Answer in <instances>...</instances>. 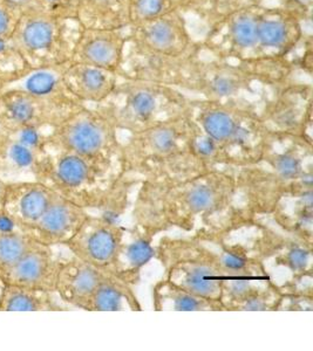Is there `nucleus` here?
I'll list each match as a JSON object with an SVG mask.
<instances>
[{
  "instance_id": "19",
  "label": "nucleus",
  "mask_w": 313,
  "mask_h": 351,
  "mask_svg": "<svg viewBox=\"0 0 313 351\" xmlns=\"http://www.w3.org/2000/svg\"><path fill=\"white\" fill-rule=\"evenodd\" d=\"M129 39L125 28H81L72 62L106 68L122 74V62Z\"/></svg>"
},
{
  "instance_id": "6",
  "label": "nucleus",
  "mask_w": 313,
  "mask_h": 351,
  "mask_svg": "<svg viewBox=\"0 0 313 351\" xmlns=\"http://www.w3.org/2000/svg\"><path fill=\"white\" fill-rule=\"evenodd\" d=\"M215 231L188 237H162L154 258L165 269V279L177 287L205 299L221 301V254Z\"/></svg>"
},
{
  "instance_id": "34",
  "label": "nucleus",
  "mask_w": 313,
  "mask_h": 351,
  "mask_svg": "<svg viewBox=\"0 0 313 351\" xmlns=\"http://www.w3.org/2000/svg\"><path fill=\"white\" fill-rule=\"evenodd\" d=\"M31 68L11 38H0V81L4 86L21 79Z\"/></svg>"
},
{
  "instance_id": "8",
  "label": "nucleus",
  "mask_w": 313,
  "mask_h": 351,
  "mask_svg": "<svg viewBox=\"0 0 313 351\" xmlns=\"http://www.w3.org/2000/svg\"><path fill=\"white\" fill-rule=\"evenodd\" d=\"M221 254V304L224 311H278L281 301L279 285L265 263L248 243H233L217 233Z\"/></svg>"
},
{
  "instance_id": "36",
  "label": "nucleus",
  "mask_w": 313,
  "mask_h": 351,
  "mask_svg": "<svg viewBox=\"0 0 313 351\" xmlns=\"http://www.w3.org/2000/svg\"><path fill=\"white\" fill-rule=\"evenodd\" d=\"M23 12L21 0H0V38H12Z\"/></svg>"
},
{
  "instance_id": "25",
  "label": "nucleus",
  "mask_w": 313,
  "mask_h": 351,
  "mask_svg": "<svg viewBox=\"0 0 313 351\" xmlns=\"http://www.w3.org/2000/svg\"><path fill=\"white\" fill-rule=\"evenodd\" d=\"M263 220H268L286 233L313 243V186L289 193Z\"/></svg>"
},
{
  "instance_id": "29",
  "label": "nucleus",
  "mask_w": 313,
  "mask_h": 351,
  "mask_svg": "<svg viewBox=\"0 0 313 351\" xmlns=\"http://www.w3.org/2000/svg\"><path fill=\"white\" fill-rule=\"evenodd\" d=\"M153 308L156 311H224L221 301L195 295L165 278L153 287Z\"/></svg>"
},
{
  "instance_id": "30",
  "label": "nucleus",
  "mask_w": 313,
  "mask_h": 351,
  "mask_svg": "<svg viewBox=\"0 0 313 351\" xmlns=\"http://www.w3.org/2000/svg\"><path fill=\"white\" fill-rule=\"evenodd\" d=\"M77 19L82 27H128L129 0H79Z\"/></svg>"
},
{
  "instance_id": "39",
  "label": "nucleus",
  "mask_w": 313,
  "mask_h": 351,
  "mask_svg": "<svg viewBox=\"0 0 313 351\" xmlns=\"http://www.w3.org/2000/svg\"><path fill=\"white\" fill-rule=\"evenodd\" d=\"M5 284L3 279H1V276H0V295H1V291H3V288H4Z\"/></svg>"
},
{
  "instance_id": "17",
  "label": "nucleus",
  "mask_w": 313,
  "mask_h": 351,
  "mask_svg": "<svg viewBox=\"0 0 313 351\" xmlns=\"http://www.w3.org/2000/svg\"><path fill=\"white\" fill-rule=\"evenodd\" d=\"M127 44L145 52L163 56H182L200 52L189 32L181 8L140 24L129 25Z\"/></svg>"
},
{
  "instance_id": "3",
  "label": "nucleus",
  "mask_w": 313,
  "mask_h": 351,
  "mask_svg": "<svg viewBox=\"0 0 313 351\" xmlns=\"http://www.w3.org/2000/svg\"><path fill=\"white\" fill-rule=\"evenodd\" d=\"M194 121L190 112L129 134L121 141V175L134 180L172 183L210 171L190 145Z\"/></svg>"
},
{
  "instance_id": "10",
  "label": "nucleus",
  "mask_w": 313,
  "mask_h": 351,
  "mask_svg": "<svg viewBox=\"0 0 313 351\" xmlns=\"http://www.w3.org/2000/svg\"><path fill=\"white\" fill-rule=\"evenodd\" d=\"M119 134L100 108L84 104L49 132L47 149L119 165L122 141Z\"/></svg>"
},
{
  "instance_id": "37",
  "label": "nucleus",
  "mask_w": 313,
  "mask_h": 351,
  "mask_svg": "<svg viewBox=\"0 0 313 351\" xmlns=\"http://www.w3.org/2000/svg\"><path fill=\"white\" fill-rule=\"evenodd\" d=\"M34 5L41 11L60 16V18H73L77 19L78 4L79 0H23Z\"/></svg>"
},
{
  "instance_id": "5",
  "label": "nucleus",
  "mask_w": 313,
  "mask_h": 351,
  "mask_svg": "<svg viewBox=\"0 0 313 351\" xmlns=\"http://www.w3.org/2000/svg\"><path fill=\"white\" fill-rule=\"evenodd\" d=\"M189 112L198 128L229 157L235 170L261 160L276 141L265 127L257 106L246 97L192 99Z\"/></svg>"
},
{
  "instance_id": "18",
  "label": "nucleus",
  "mask_w": 313,
  "mask_h": 351,
  "mask_svg": "<svg viewBox=\"0 0 313 351\" xmlns=\"http://www.w3.org/2000/svg\"><path fill=\"white\" fill-rule=\"evenodd\" d=\"M303 18L292 10L259 6L257 36L259 56H286L304 38Z\"/></svg>"
},
{
  "instance_id": "14",
  "label": "nucleus",
  "mask_w": 313,
  "mask_h": 351,
  "mask_svg": "<svg viewBox=\"0 0 313 351\" xmlns=\"http://www.w3.org/2000/svg\"><path fill=\"white\" fill-rule=\"evenodd\" d=\"M126 230L115 218L89 213L65 247L72 256L115 276Z\"/></svg>"
},
{
  "instance_id": "35",
  "label": "nucleus",
  "mask_w": 313,
  "mask_h": 351,
  "mask_svg": "<svg viewBox=\"0 0 313 351\" xmlns=\"http://www.w3.org/2000/svg\"><path fill=\"white\" fill-rule=\"evenodd\" d=\"M176 8H180V0H129V21L140 24Z\"/></svg>"
},
{
  "instance_id": "12",
  "label": "nucleus",
  "mask_w": 313,
  "mask_h": 351,
  "mask_svg": "<svg viewBox=\"0 0 313 351\" xmlns=\"http://www.w3.org/2000/svg\"><path fill=\"white\" fill-rule=\"evenodd\" d=\"M82 106L84 104L4 89L0 92V129L6 132L21 129L52 130Z\"/></svg>"
},
{
  "instance_id": "13",
  "label": "nucleus",
  "mask_w": 313,
  "mask_h": 351,
  "mask_svg": "<svg viewBox=\"0 0 313 351\" xmlns=\"http://www.w3.org/2000/svg\"><path fill=\"white\" fill-rule=\"evenodd\" d=\"M259 6L243 5L211 24L203 46L223 60L243 61L259 58L257 16Z\"/></svg>"
},
{
  "instance_id": "33",
  "label": "nucleus",
  "mask_w": 313,
  "mask_h": 351,
  "mask_svg": "<svg viewBox=\"0 0 313 351\" xmlns=\"http://www.w3.org/2000/svg\"><path fill=\"white\" fill-rule=\"evenodd\" d=\"M41 246V243L21 230L0 231V271H5L23 259L27 253Z\"/></svg>"
},
{
  "instance_id": "26",
  "label": "nucleus",
  "mask_w": 313,
  "mask_h": 351,
  "mask_svg": "<svg viewBox=\"0 0 313 351\" xmlns=\"http://www.w3.org/2000/svg\"><path fill=\"white\" fill-rule=\"evenodd\" d=\"M47 152L31 148L0 129V178L6 183L36 180Z\"/></svg>"
},
{
  "instance_id": "11",
  "label": "nucleus",
  "mask_w": 313,
  "mask_h": 351,
  "mask_svg": "<svg viewBox=\"0 0 313 351\" xmlns=\"http://www.w3.org/2000/svg\"><path fill=\"white\" fill-rule=\"evenodd\" d=\"M261 119L276 138H304L312 141V84L290 81L268 88Z\"/></svg>"
},
{
  "instance_id": "20",
  "label": "nucleus",
  "mask_w": 313,
  "mask_h": 351,
  "mask_svg": "<svg viewBox=\"0 0 313 351\" xmlns=\"http://www.w3.org/2000/svg\"><path fill=\"white\" fill-rule=\"evenodd\" d=\"M89 212L56 195L32 228L26 233L49 247L65 246L80 228Z\"/></svg>"
},
{
  "instance_id": "1",
  "label": "nucleus",
  "mask_w": 313,
  "mask_h": 351,
  "mask_svg": "<svg viewBox=\"0 0 313 351\" xmlns=\"http://www.w3.org/2000/svg\"><path fill=\"white\" fill-rule=\"evenodd\" d=\"M134 226L156 237L170 230L233 232L249 225L236 203L233 169H216L172 183H139Z\"/></svg>"
},
{
  "instance_id": "32",
  "label": "nucleus",
  "mask_w": 313,
  "mask_h": 351,
  "mask_svg": "<svg viewBox=\"0 0 313 351\" xmlns=\"http://www.w3.org/2000/svg\"><path fill=\"white\" fill-rule=\"evenodd\" d=\"M53 293L5 285L0 295V311H61Z\"/></svg>"
},
{
  "instance_id": "16",
  "label": "nucleus",
  "mask_w": 313,
  "mask_h": 351,
  "mask_svg": "<svg viewBox=\"0 0 313 351\" xmlns=\"http://www.w3.org/2000/svg\"><path fill=\"white\" fill-rule=\"evenodd\" d=\"M185 92L194 93L202 100H233L256 92V82L237 61L215 56L207 60L200 56Z\"/></svg>"
},
{
  "instance_id": "38",
  "label": "nucleus",
  "mask_w": 313,
  "mask_h": 351,
  "mask_svg": "<svg viewBox=\"0 0 313 351\" xmlns=\"http://www.w3.org/2000/svg\"><path fill=\"white\" fill-rule=\"evenodd\" d=\"M6 185L8 183L0 178V213H3L4 208L5 191H6Z\"/></svg>"
},
{
  "instance_id": "15",
  "label": "nucleus",
  "mask_w": 313,
  "mask_h": 351,
  "mask_svg": "<svg viewBox=\"0 0 313 351\" xmlns=\"http://www.w3.org/2000/svg\"><path fill=\"white\" fill-rule=\"evenodd\" d=\"M250 248L265 263L284 268L291 276L312 273V243L283 231L268 220L253 221Z\"/></svg>"
},
{
  "instance_id": "2",
  "label": "nucleus",
  "mask_w": 313,
  "mask_h": 351,
  "mask_svg": "<svg viewBox=\"0 0 313 351\" xmlns=\"http://www.w3.org/2000/svg\"><path fill=\"white\" fill-rule=\"evenodd\" d=\"M236 203L248 223L266 219L284 197L313 186L312 141L276 138L261 160L235 170Z\"/></svg>"
},
{
  "instance_id": "24",
  "label": "nucleus",
  "mask_w": 313,
  "mask_h": 351,
  "mask_svg": "<svg viewBox=\"0 0 313 351\" xmlns=\"http://www.w3.org/2000/svg\"><path fill=\"white\" fill-rule=\"evenodd\" d=\"M121 73L91 64L69 62L64 73L69 92L86 106L107 100L120 81Z\"/></svg>"
},
{
  "instance_id": "21",
  "label": "nucleus",
  "mask_w": 313,
  "mask_h": 351,
  "mask_svg": "<svg viewBox=\"0 0 313 351\" xmlns=\"http://www.w3.org/2000/svg\"><path fill=\"white\" fill-rule=\"evenodd\" d=\"M54 196L56 192L36 180L8 183L3 213L26 233L40 219Z\"/></svg>"
},
{
  "instance_id": "7",
  "label": "nucleus",
  "mask_w": 313,
  "mask_h": 351,
  "mask_svg": "<svg viewBox=\"0 0 313 351\" xmlns=\"http://www.w3.org/2000/svg\"><path fill=\"white\" fill-rule=\"evenodd\" d=\"M190 104L192 99L177 88L121 74L114 92L97 107L108 116L119 132L129 135L185 115Z\"/></svg>"
},
{
  "instance_id": "40",
  "label": "nucleus",
  "mask_w": 313,
  "mask_h": 351,
  "mask_svg": "<svg viewBox=\"0 0 313 351\" xmlns=\"http://www.w3.org/2000/svg\"><path fill=\"white\" fill-rule=\"evenodd\" d=\"M3 87H4V84L0 81V92H1V89H3Z\"/></svg>"
},
{
  "instance_id": "28",
  "label": "nucleus",
  "mask_w": 313,
  "mask_h": 351,
  "mask_svg": "<svg viewBox=\"0 0 313 351\" xmlns=\"http://www.w3.org/2000/svg\"><path fill=\"white\" fill-rule=\"evenodd\" d=\"M69 62L56 66L32 67L21 79L5 84L1 90L13 89L51 100L81 104L69 92L65 84L64 73Z\"/></svg>"
},
{
  "instance_id": "9",
  "label": "nucleus",
  "mask_w": 313,
  "mask_h": 351,
  "mask_svg": "<svg viewBox=\"0 0 313 351\" xmlns=\"http://www.w3.org/2000/svg\"><path fill=\"white\" fill-rule=\"evenodd\" d=\"M23 3L24 12L11 39L28 64L44 67L72 60L82 28L79 21L52 16L34 5Z\"/></svg>"
},
{
  "instance_id": "22",
  "label": "nucleus",
  "mask_w": 313,
  "mask_h": 351,
  "mask_svg": "<svg viewBox=\"0 0 313 351\" xmlns=\"http://www.w3.org/2000/svg\"><path fill=\"white\" fill-rule=\"evenodd\" d=\"M62 260L53 247L41 245L13 266L0 271L5 285L32 288L56 294V279Z\"/></svg>"
},
{
  "instance_id": "31",
  "label": "nucleus",
  "mask_w": 313,
  "mask_h": 351,
  "mask_svg": "<svg viewBox=\"0 0 313 351\" xmlns=\"http://www.w3.org/2000/svg\"><path fill=\"white\" fill-rule=\"evenodd\" d=\"M125 306L129 311H142L132 286L117 276L107 274L93 295L89 311H120Z\"/></svg>"
},
{
  "instance_id": "4",
  "label": "nucleus",
  "mask_w": 313,
  "mask_h": 351,
  "mask_svg": "<svg viewBox=\"0 0 313 351\" xmlns=\"http://www.w3.org/2000/svg\"><path fill=\"white\" fill-rule=\"evenodd\" d=\"M36 180L89 212L94 210L115 219L127 205L128 190L139 185L121 175L117 164L51 149L38 169Z\"/></svg>"
},
{
  "instance_id": "23",
  "label": "nucleus",
  "mask_w": 313,
  "mask_h": 351,
  "mask_svg": "<svg viewBox=\"0 0 313 351\" xmlns=\"http://www.w3.org/2000/svg\"><path fill=\"white\" fill-rule=\"evenodd\" d=\"M107 271L71 256L62 260L58 279L56 294L71 307L89 311V304Z\"/></svg>"
},
{
  "instance_id": "27",
  "label": "nucleus",
  "mask_w": 313,
  "mask_h": 351,
  "mask_svg": "<svg viewBox=\"0 0 313 351\" xmlns=\"http://www.w3.org/2000/svg\"><path fill=\"white\" fill-rule=\"evenodd\" d=\"M155 236L137 226L126 230L125 238L121 245L115 276L129 286H137L141 280V271L146 265L154 259Z\"/></svg>"
}]
</instances>
